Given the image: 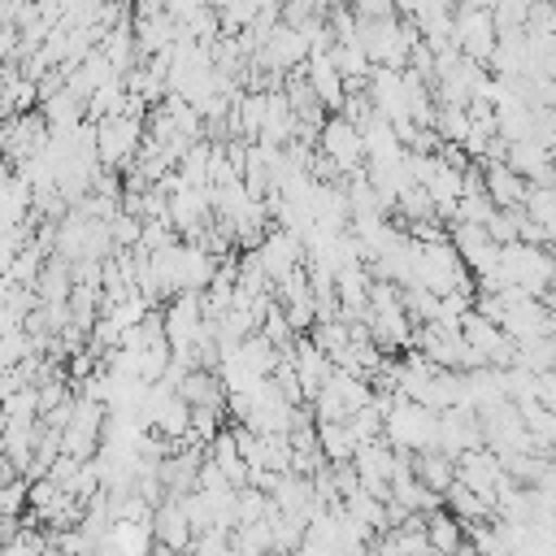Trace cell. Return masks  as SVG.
I'll return each instance as SVG.
<instances>
[{"mask_svg": "<svg viewBox=\"0 0 556 556\" xmlns=\"http://www.w3.org/2000/svg\"><path fill=\"white\" fill-rule=\"evenodd\" d=\"M321 156L330 169H343V174H356L361 161H365V135L356 122L348 117H330L321 126Z\"/></svg>", "mask_w": 556, "mask_h": 556, "instance_id": "cell-1", "label": "cell"}, {"mask_svg": "<svg viewBox=\"0 0 556 556\" xmlns=\"http://www.w3.org/2000/svg\"><path fill=\"white\" fill-rule=\"evenodd\" d=\"M139 139H143V126H139L135 113H109V117L96 126V156H100L104 165H122V161L135 156Z\"/></svg>", "mask_w": 556, "mask_h": 556, "instance_id": "cell-2", "label": "cell"}, {"mask_svg": "<svg viewBox=\"0 0 556 556\" xmlns=\"http://www.w3.org/2000/svg\"><path fill=\"white\" fill-rule=\"evenodd\" d=\"M152 534H156V547H169V552H187V547L195 543L191 517H187V508H182L174 495L156 504V513H152Z\"/></svg>", "mask_w": 556, "mask_h": 556, "instance_id": "cell-3", "label": "cell"}, {"mask_svg": "<svg viewBox=\"0 0 556 556\" xmlns=\"http://www.w3.org/2000/svg\"><path fill=\"white\" fill-rule=\"evenodd\" d=\"M426 539H430V556H460L465 521L452 508H434V513H426Z\"/></svg>", "mask_w": 556, "mask_h": 556, "instance_id": "cell-4", "label": "cell"}, {"mask_svg": "<svg viewBox=\"0 0 556 556\" xmlns=\"http://www.w3.org/2000/svg\"><path fill=\"white\" fill-rule=\"evenodd\" d=\"M317 439H321V452H326L334 465L352 460V456H356V447H361L348 421H317Z\"/></svg>", "mask_w": 556, "mask_h": 556, "instance_id": "cell-5", "label": "cell"}, {"mask_svg": "<svg viewBox=\"0 0 556 556\" xmlns=\"http://www.w3.org/2000/svg\"><path fill=\"white\" fill-rule=\"evenodd\" d=\"M539 300H543V308H547V313H552V321H556V282H552V287H547Z\"/></svg>", "mask_w": 556, "mask_h": 556, "instance_id": "cell-6", "label": "cell"}]
</instances>
